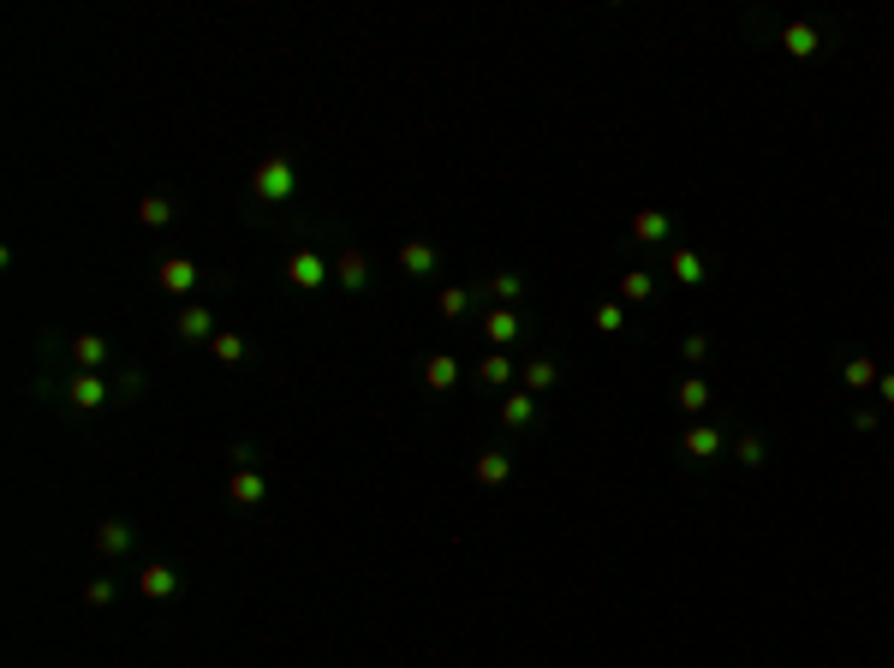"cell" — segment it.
<instances>
[{
	"label": "cell",
	"instance_id": "1",
	"mask_svg": "<svg viewBox=\"0 0 894 668\" xmlns=\"http://www.w3.org/2000/svg\"><path fill=\"white\" fill-rule=\"evenodd\" d=\"M251 191H256L263 203H286V198L298 191V168H293V156H269V161H256Z\"/></svg>",
	"mask_w": 894,
	"mask_h": 668
},
{
	"label": "cell",
	"instance_id": "2",
	"mask_svg": "<svg viewBox=\"0 0 894 668\" xmlns=\"http://www.w3.org/2000/svg\"><path fill=\"white\" fill-rule=\"evenodd\" d=\"M668 233H674V215H662V209H639L632 215V239L639 245H668Z\"/></svg>",
	"mask_w": 894,
	"mask_h": 668
},
{
	"label": "cell",
	"instance_id": "3",
	"mask_svg": "<svg viewBox=\"0 0 894 668\" xmlns=\"http://www.w3.org/2000/svg\"><path fill=\"white\" fill-rule=\"evenodd\" d=\"M519 334H525V323H519V316H513L507 305H501V311H489V316H483V341H489V346H513V341H519Z\"/></svg>",
	"mask_w": 894,
	"mask_h": 668
},
{
	"label": "cell",
	"instance_id": "4",
	"mask_svg": "<svg viewBox=\"0 0 894 668\" xmlns=\"http://www.w3.org/2000/svg\"><path fill=\"white\" fill-rule=\"evenodd\" d=\"M286 281L293 286H322L328 281V263L316 251H293V263H286Z\"/></svg>",
	"mask_w": 894,
	"mask_h": 668
},
{
	"label": "cell",
	"instance_id": "5",
	"mask_svg": "<svg viewBox=\"0 0 894 668\" xmlns=\"http://www.w3.org/2000/svg\"><path fill=\"white\" fill-rule=\"evenodd\" d=\"M436 245H424V239H412V245H399V269L406 275H436Z\"/></svg>",
	"mask_w": 894,
	"mask_h": 668
},
{
	"label": "cell",
	"instance_id": "6",
	"mask_svg": "<svg viewBox=\"0 0 894 668\" xmlns=\"http://www.w3.org/2000/svg\"><path fill=\"white\" fill-rule=\"evenodd\" d=\"M471 471H477V484L495 489V484H507V478H513V460L501 454V448H489V454H477V466H471Z\"/></svg>",
	"mask_w": 894,
	"mask_h": 668
},
{
	"label": "cell",
	"instance_id": "7",
	"mask_svg": "<svg viewBox=\"0 0 894 668\" xmlns=\"http://www.w3.org/2000/svg\"><path fill=\"white\" fill-rule=\"evenodd\" d=\"M501 418H507V430H525V424H537V400L519 388V394H507L501 400Z\"/></svg>",
	"mask_w": 894,
	"mask_h": 668
},
{
	"label": "cell",
	"instance_id": "8",
	"mask_svg": "<svg viewBox=\"0 0 894 668\" xmlns=\"http://www.w3.org/2000/svg\"><path fill=\"white\" fill-rule=\"evenodd\" d=\"M161 286H168V293H191V286H197V263L168 257V263H161Z\"/></svg>",
	"mask_w": 894,
	"mask_h": 668
},
{
	"label": "cell",
	"instance_id": "9",
	"mask_svg": "<svg viewBox=\"0 0 894 668\" xmlns=\"http://www.w3.org/2000/svg\"><path fill=\"white\" fill-rule=\"evenodd\" d=\"M668 275H674L680 286H697V281H704V257H697V251H686V245H680V251L668 257Z\"/></svg>",
	"mask_w": 894,
	"mask_h": 668
},
{
	"label": "cell",
	"instance_id": "10",
	"mask_svg": "<svg viewBox=\"0 0 894 668\" xmlns=\"http://www.w3.org/2000/svg\"><path fill=\"white\" fill-rule=\"evenodd\" d=\"M424 382H429V388H436V394H447V388H454V382H459V358H447V353H436V358H429V364H424Z\"/></svg>",
	"mask_w": 894,
	"mask_h": 668
},
{
	"label": "cell",
	"instance_id": "11",
	"mask_svg": "<svg viewBox=\"0 0 894 668\" xmlns=\"http://www.w3.org/2000/svg\"><path fill=\"white\" fill-rule=\"evenodd\" d=\"M722 430H710V424H692L686 430V454H697V460H710V454H722Z\"/></svg>",
	"mask_w": 894,
	"mask_h": 668
},
{
	"label": "cell",
	"instance_id": "12",
	"mask_svg": "<svg viewBox=\"0 0 894 668\" xmlns=\"http://www.w3.org/2000/svg\"><path fill=\"white\" fill-rule=\"evenodd\" d=\"M66 400H72V406H101V400H108V382L84 370V376H78V382L66 388Z\"/></svg>",
	"mask_w": 894,
	"mask_h": 668
},
{
	"label": "cell",
	"instance_id": "13",
	"mask_svg": "<svg viewBox=\"0 0 894 668\" xmlns=\"http://www.w3.org/2000/svg\"><path fill=\"white\" fill-rule=\"evenodd\" d=\"M334 275H341V286H346V293H364V281H370V263H364V251H346V257H341V269H334Z\"/></svg>",
	"mask_w": 894,
	"mask_h": 668
},
{
	"label": "cell",
	"instance_id": "14",
	"mask_svg": "<svg viewBox=\"0 0 894 668\" xmlns=\"http://www.w3.org/2000/svg\"><path fill=\"white\" fill-rule=\"evenodd\" d=\"M781 43H787V54H793V60H811V54H817V30H811V24H787V30H781Z\"/></svg>",
	"mask_w": 894,
	"mask_h": 668
},
{
	"label": "cell",
	"instance_id": "15",
	"mask_svg": "<svg viewBox=\"0 0 894 668\" xmlns=\"http://www.w3.org/2000/svg\"><path fill=\"white\" fill-rule=\"evenodd\" d=\"M519 382H525V394H543V388H554V358H531V364L519 370Z\"/></svg>",
	"mask_w": 894,
	"mask_h": 668
},
{
	"label": "cell",
	"instance_id": "16",
	"mask_svg": "<svg viewBox=\"0 0 894 668\" xmlns=\"http://www.w3.org/2000/svg\"><path fill=\"white\" fill-rule=\"evenodd\" d=\"M471 305H477L471 286H441V316H471Z\"/></svg>",
	"mask_w": 894,
	"mask_h": 668
},
{
	"label": "cell",
	"instance_id": "17",
	"mask_svg": "<svg viewBox=\"0 0 894 668\" xmlns=\"http://www.w3.org/2000/svg\"><path fill=\"white\" fill-rule=\"evenodd\" d=\"M477 376H483V382H489V388H507V382H519V376H513V358H483V364H477Z\"/></svg>",
	"mask_w": 894,
	"mask_h": 668
},
{
	"label": "cell",
	"instance_id": "18",
	"mask_svg": "<svg viewBox=\"0 0 894 668\" xmlns=\"http://www.w3.org/2000/svg\"><path fill=\"white\" fill-rule=\"evenodd\" d=\"M227 496L233 501H263V478H256V471H233V478H227Z\"/></svg>",
	"mask_w": 894,
	"mask_h": 668
},
{
	"label": "cell",
	"instance_id": "19",
	"mask_svg": "<svg viewBox=\"0 0 894 668\" xmlns=\"http://www.w3.org/2000/svg\"><path fill=\"white\" fill-rule=\"evenodd\" d=\"M209 328H215V323H209V311H197V305L179 316V334H185V341H215Z\"/></svg>",
	"mask_w": 894,
	"mask_h": 668
},
{
	"label": "cell",
	"instance_id": "20",
	"mask_svg": "<svg viewBox=\"0 0 894 668\" xmlns=\"http://www.w3.org/2000/svg\"><path fill=\"white\" fill-rule=\"evenodd\" d=\"M680 406L686 412H704V406H710V382H704V376H686L680 382Z\"/></svg>",
	"mask_w": 894,
	"mask_h": 668
},
{
	"label": "cell",
	"instance_id": "21",
	"mask_svg": "<svg viewBox=\"0 0 894 668\" xmlns=\"http://www.w3.org/2000/svg\"><path fill=\"white\" fill-rule=\"evenodd\" d=\"M143 591H149V597H173V591H179V573L173 567H149L143 573Z\"/></svg>",
	"mask_w": 894,
	"mask_h": 668
},
{
	"label": "cell",
	"instance_id": "22",
	"mask_svg": "<svg viewBox=\"0 0 894 668\" xmlns=\"http://www.w3.org/2000/svg\"><path fill=\"white\" fill-rule=\"evenodd\" d=\"M650 293H656V281H650V275H644V269H632V275H626V281H620V299H632V305H644V299H650Z\"/></svg>",
	"mask_w": 894,
	"mask_h": 668
},
{
	"label": "cell",
	"instance_id": "23",
	"mask_svg": "<svg viewBox=\"0 0 894 668\" xmlns=\"http://www.w3.org/2000/svg\"><path fill=\"white\" fill-rule=\"evenodd\" d=\"M591 323L602 328V334H620V328H626V311H620V305L609 299V305H596V311H591Z\"/></svg>",
	"mask_w": 894,
	"mask_h": 668
},
{
	"label": "cell",
	"instance_id": "24",
	"mask_svg": "<svg viewBox=\"0 0 894 668\" xmlns=\"http://www.w3.org/2000/svg\"><path fill=\"white\" fill-rule=\"evenodd\" d=\"M101 549H108V555H126V549H131V526L108 519V526H101Z\"/></svg>",
	"mask_w": 894,
	"mask_h": 668
},
{
	"label": "cell",
	"instance_id": "25",
	"mask_svg": "<svg viewBox=\"0 0 894 668\" xmlns=\"http://www.w3.org/2000/svg\"><path fill=\"white\" fill-rule=\"evenodd\" d=\"M483 293H489V299H501V305H513L519 293H525V281H519V275H495V281L483 286Z\"/></svg>",
	"mask_w": 894,
	"mask_h": 668
},
{
	"label": "cell",
	"instance_id": "26",
	"mask_svg": "<svg viewBox=\"0 0 894 668\" xmlns=\"http://www.w3.org/2000/svg\"><path fill=\"white\" fill-rule=\"evenodd\" d=\"M870 382H877V364H870L865 353L847 358V388H870Z\"/></svg>",
	"mask_w": 894,
	"mask_h": 668
},
{
	"label": "cell",
	"instance_id": "27",
	"mask_svg": "<svg viewBox=\"0 0 894 668\" xmlns=\"http://www.w3.org/2000/svg\"><path fill=\"white\" fill-rule=\"evenodd\" d=\"M72 353H78V364H101V358H108V346H101L96 334H84V341L72 346Z\"/></svg>",
	"mask_w": 894,
	"mask_h": 668
},
{
	"label": "cell",
	"instance_id": "28",
	"mask_svg": "<svg viewBox=\"0 0 894 668\" xmlns=\"http://www.w3.org/2000/svg\"><path fill=\"white\" fill-rule=\"evenodd\" d=\"M215 358H227V364H233V358H245V341H239V334H215Z\"/></svg>",
	"mask_w": 894,
	"mask_h": 668
},
{
	"label": "cell",
	"instance_id": "29",
	"mask_svg": "<svg viewBox=\"0 0 894 668\" xmlns=\"http://www.w3.org/2000/svg\"><path fill=\"white\" fill-rule=\"evenodd\" d=\"M168 215H173V203H168V198H143V221H149V228H161Z\"/></svg>",
	"mask_w": 894,
	"mask_h": 668
},
{
	"label": "cell",
	"instance_id": "30",
	"mask_svg": "<svg viewBox=\"0 0 894 668\" xmlns=\"http://www.w3.org/2000/svg\"><path fill=\"white\" fill-rule=\"evenodd\" d=\"M734 454L745 460V466H757V460H764V441H757V436H739V441H734Z\"/></svg>",
	"mask_w": 894,
	"mask_h": 668
},
{
	"label": "cell",
	"instance_id": "31",
	"mask_svg": "<svg viewBox=\"0 0 894 668\" xmlns=\"http://www.w3.org/2000/svg\"><path fill=\"white\" fill-rule=\"evenodd\" d=\"M877 388H882V400L894 406V370H889V376H877Z\"/></svg>",
	"mask_w": 894,
	"mask_h": 668
}]
</instances>
